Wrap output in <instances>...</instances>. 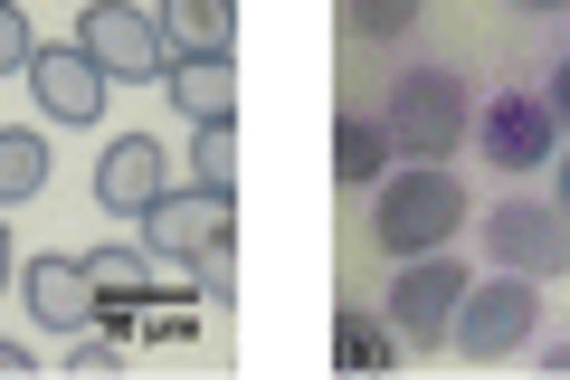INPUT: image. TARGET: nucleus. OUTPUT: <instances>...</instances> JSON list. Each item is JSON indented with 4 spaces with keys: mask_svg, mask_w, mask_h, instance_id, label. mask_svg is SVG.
<instances>
[{
    "mask_svg": "<svg viewBox=\"0 0 570 380\" xmlns=\"http://www.w3.org/2000/svg\"><path fill=\"white\" fill-rule=\"evenodd\" d=\"M466 220H475V201H466V181H456L448 162H390V172L371 181V238H381L390 257L456 247Z\"/></svg>",
    "mask_w": 570,
    "mask_h": 380,
    "instance_id": "1",
    "label": "nucleus"
},
{
    "mask_svg": "<svg viewBox=\"0 0 570 380\" xmlns=\"http://www.w3.org/2000/svg\"><path fill=\"white\" fill-rule=\"evenodd\" d=\"M381 134H390V153H400V162L466 153V134H475L466 77H456V67H400V77H390V105H381Z\"/></svg>",
    "mask_w": 570,
    "mask_h": 380,
    "instance_id": "2",
    "label": "nucleus"
},
{
    "mask_svg": "<svg viewBox=\"0 0 570 380\" xmlns=\"http://www.w3.org/2000/svg\"><path fill=\"white\" fill-rule=\"evenodd\" d=\"M532 333H542V285L513 276V266H494L485 285H466V304H456V323H448V352L513 361V352H532Z\"/></svg>",
    "mask_w": 570,
    "mask_h": 380,
    "instance_id": "3",
    "label": "nucleus"
},
{
    "mask_svg": "<svg viewBox=\"0 0 570 380\" xmlns=\"http://www.w3.org/2000/svg\"><path fill=\"white\" fill-rule=\"evenodd\" d=\"M466 257L456 247H428V257H400V276H390V333H400V352H438L456 323V304H466Z\"/></svg>",
    "mask_w": 570,
    "mask_h": 380,
    "instance_id": "4",
    "label": "nucleus"
},
{
    "mask_svg": "<svg viewBox=\"0 0 570 380\" xmlns=\"http://www.w3.org/2000/svg\"><path fill=\"white\" fill-rule=\"evenodd\" d=\"M475 238H485L494 266H513V276H532V285H561L570 276V220H561V201H523V191H504Z\"/></svg>",
    "mask_w": 570,
    "mask_h": 380,
    "instance_id": "5",
    "label": "nucleus"
},
{
    "mask_svg": "<svg viewBox=\"0 0 570 380\" xmlns=\"http://www.w3.org/2000/svg\"><path fill=\"white\" fill-rule=\"evenodd\" d=\"M77 48L105 67L115 86H163L171 77V39L153 10H134V0H86V20H77Z\"/></svg>",
    "mask_w": 570,
    "mask_h": 380,
    "instance_id": "6",
    "label": "nucleus"
},
{
    "mask_svg": "<svg viewBox=\"0 0 570 380\" xmlns=\"http://www.w3.org/2000/svg\"><path fill=\"white\" fill-rule=\"evenodd\" d=\"M134 228H142L153 257L200 266V257H228V247H238V201H219V191H163Z\"/></svg>",
    "mask_w": 570,
    "mask_h": 380,
    "instance_id": "7",
    "label": "nucleus"
},
{
    "mask_svg": "<svg viewBox=\"0 0 570 380\" xmlns=\"http://www.w3.org/2000/svg\"><path fill=\"white\" fill-rule=\"evenodd\" d=\"M466 143L494 162V172H513V181H523V172H542V162L561 153V124H551V105H542V96L504 86V96H485V105H475V134H466Z\"/></svg>",
    "mask_w": 570,
    "mask_h": 380,
    "instance_id": "8",
    "label": "nucleus"
},
{
    "mask_svg": "<svg viewBox=\"0 0 570 380\" xmlns=\"http://www.w3.org/2000/svg\"><path fill=\"white\" fill-rule=\"evenodd\" d=\"M20 314L39 323L48 342H67V333H86L96 323V276H86V257H20Z\"/></svg>",
    "mask_w": 570,
    "mask_h": 380,
    "instance_id": "9",
    "label": "nucleus"
},
{
    "mask_svg": "<svg viewBox=\"0 0 570 380\" xmlns=\"http://www.w3.org/2000/svg\"><path fill=\"white\" fill-rule=\"evenodd\" d=\"M20 77H29V96H39V115H48V124H105V96H115V77H105L86 48H39Z\"/></svg>",
    "mask_w": 570,
    "mask_h": 380,
    "instance_id": "10",
    "label": "nucleus"
},
{
    "mask_svg": "<svg viewBox=\"0 0 570 380\" xmlns=\"http://www.w3.org/2000/svg\"><path fill=\"white\" fill-rule=\"evenodd\" d=\"M163 191H171V172H163V143H153V134H115V143L96 153V210L142 220Z\"/></svg>",
    "mask_w": 570,
    "mask_h": 380,
    "instance_id": "11",
    "label": "nucleus"
},
{
    "mask_svg": "<svg viewBox=\"0 0 570 380\" xmlns=\"http://www.w3.org/2000/svg\"><path fill=\"white\" fill-rule=\"evenodd\" d=\"M163 39H171V58H228L238 0H163Z\"/></svg>",
    "mask_w": 570,
    "mask_h": 380,
    "instance_id": "12",
    "label": "nucleus"
},
{
    "mask_svg": "<svg viewBox=\"0 0 570 380\" xmlns=\"http://www.w3.org/2000/svg\"><path fill=\"white\" fill-rule=\"evenodd\" d=\"M390 134H381V115H362V105H343V124H333V181L343 191H371V181L390 172Z\"/></svg>",
    "mask_w": 570,
    "mask_h": 380,
    "instance_id": "13",
    "label": "nucleus"
},
{
    "mask_svg": "<svg viewBox=\"0 0 570 380\" xmlns=\"http://www.w3.org/2000/svg\"><path fill=\"white\" fill-rule=\"evenodd\" d=\"M171 105H181L190 124H209V115H238V58H171Z\"/></svg>",
    "mask_w": 570,
    "mask_h": 380,
    "instance_id": "14",
    "label": "nucleus"
},
{
    "mask_svg": "<svg viewBox=\"0 0 570 380\" xmlns=\"http://www.w3.org/2000/svg\"><path fill=\"white\" fill-rule=\"evenodd\" d=\"M48 191V143L29 124H0V210H20Z\"/></svg>",
    "mask_w": 570,
    "mask_h": 380,
    "instance_id": "15",
    "label": "nucleus"
},
{
    "mask_svg": "<svg viewBox=\"0 0 570 380\" xmlns=\"http://www.w3.org/2000/svg\"><path fill=\"white\" fill-rule=\"evenodd\" d=\"M190 172H200V191L238 201V115H209V124H190Z\"/></svg>",
    "mask_w": 570,
    "mask_h": 380,
    "instance_id": "16",
    "label": "nucleus"
},
{
    "mask_svg": "<svg viewBox=\"0 0 570 380\" xmlns=\"http://www.w3.org/2000/svg\"><path fill=\"white\" fill-rule=\"evenodd\" d=\"M333 361H343V371H390V361H400V333L371 323L362 304H343V314H333Z\"/></svg>",
    "mask_w": 570,
    "mask_h": 380,
    "instance_id": "17",
    "label": "nucleus"
},
{
    "mask_svg": "<svg viewBox=\"0 0 570 380\" xmlns=\"http://www.w3.org/2000/svg\"><path fill=\"white\" fill-rule=\"evenodd\" d=\"M428 0H343V29L362 48H381V39H409V20H419Z\"/></svg>",
    "mask_w": 570,
    "mask_h": 380,
    "instance_id": "18",
    "label": "nucleus"
},
{
    "mask_svg": "<svg viewBox=\"0 0 570 380\" xmlns=\"http://www.w3.org/2000/svg\"><path fill=\"white\" fill-rule=\"evenodd\" d=\"M86 276H96V295H142V304H153V266H142V247H96Z\"/></svg>",
    "mask_w": 570,
    "mask_h": 380,
    "instance_id": "19",
    "label": "nucleus"
},
{
    "mask_svg": "<svg viewBox=\"0 0 570 380\" xmlns=\"http://www.w3.org/2000/svg\"><path fill=\"white\" fill-rule=\"evenodd\" d=\"M29 58H39V39H29V20H20V0H0V77H20Z\"/></svg>",
    "mask_w": 570,
    "mask_h": 380,
    "instance_id": "20",
    "label": "nucleus"
},
{
    "mask_svg": "<svg viewBox=\"0 0 570 380\" xmlns=\"http://www.w3.org/2000/svg\"><path fill=\"white\" fill-rule=\"evenodd\" d=\"M190 276H200V304H238V266L228 257H200Z\"/></svg>",
    "mask_w": 570,
    "mask_h": 380,
    "instance_id": "21",
    "label": "nucleus"
},
{
    "mask_svg": "<svg viewBox=\"0 0 570 380\" xmlns=\"http://www.w3.org/2000/svg\"><path fill=\"white\" fill-rule=\"evenodd\" d=\"M542 105H551V124H561V134H570V48H561V58H551V86H542Z\"/></svg>",
    "mask_w": 570,
    "mask_h": 380,
    "instance_id": "22",
    "label": "nucleus"
},
{
    "mask_svg": "<svg viewBox=\"0 0 570 380\" xmlns=\"http://www.w3.org/2000/svg\"><path fill=\"white\" fill-rule=\"evenodd\" d=\"M39 371V342H0V380H29Z\"/></svg>",
    "mask_w": 570,
    "mask_h": 380,
    "instance_id": "23",
    "label": "nucleus"
},
{
    "mask_svg": "<svg viewBox=\"0 0 570 380\" xmlns=\"http://www.w3.org/2000/svg\"><path fill=\"white\" fill-rule=\"evenodd\" d=\"M10 285H20V238L0 228V295H10Z\"/></svg>",
    "mask_w": 570,
    "mask_h": 380,
    "instance_id": "24",
    "label": "nucleus"
},
{
    "mask_svg": "<svg viewBox=\"0 0 570 380\" xmlns=\"http://www.w3.org/2000/svg\"><path fill=\"white\" fill-rule=\"evenodd\" d=\"M542 371H570V333H561V342H542Z\"/></svg>",
    "mask_w": 570,
    "mask_h": 380,
    "instance_id": "25",
    "label": "nucleus"
},
{
    "mask_svg": "<svg viewBox=\"0 0 570 380\" xmlns=\"http://www.w3.org/2000/svg\"><path fill=\"white\" fill-rule=\"evenodd\" d=\"M551 162H561V181H551V201H561V220H570V153H551Z\"/></svg>",
    "mask_w": 570,
    "mask_h": 380,
    "instance_id": "26",
    "label": "nucleus"
},
{
    "mask_svg": "<svg viewBox=\"0 0 570 380\" xmlns=\"http://www.w3.org/2000/svg\"><path fill=\"white\" fill-rule=\"evenodd\" d=\"M513 10H570V0H513Z\"/></svg>",
    "mask_w": 570,
    "mask_h": 380,
    "instance_id": "27",
    "label": "nucleus"
}]
</instances>
